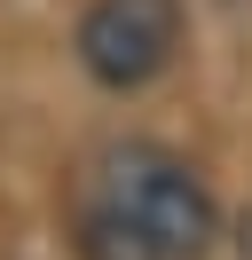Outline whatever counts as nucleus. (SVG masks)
<instances>
[{"mask_svg": "<svg viewBox=\"0 0 252 260\" xmlns=\"http://www.w3.org/2000/svg\"><path fill=\"white\" fill-rule=\"evenodd\" d=\"M236 252L252 260V205H244V221H236Z\"/></svg>", "mask_w": 252, "mask_h": 260, "instance_id": "3", "label": "nucleus"}, {"mask_svg": "<svg viewBox=\"0 0 252 260\" xmlns=\"http://www.w3.org/2000/svg\"><path fill=\"white\" fill-rule=\"evenodd\" d=\"M220 237V205L205 174L166 142L103 150L87 189V260H205Z\"/></svg>", "mask_w": 252, "mask_h": 260, "instance_id": "1", "label": "nucleus"}, {"mask_svg": "<svg viewBox=\"0 0 252 260\" xmlns=\"http://www.w3.org/2000/svg\"><path fill=\"white\" fill-rule=\"evenodd\" d=\"M181 0H87L79 16V71L110 95H142L181 55Z\"/></svg>", "mask_w": 252, "mask_h": 260, "instance_id": "2", "label": "nucleus"}]
</instances>
